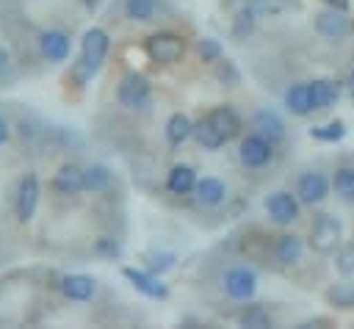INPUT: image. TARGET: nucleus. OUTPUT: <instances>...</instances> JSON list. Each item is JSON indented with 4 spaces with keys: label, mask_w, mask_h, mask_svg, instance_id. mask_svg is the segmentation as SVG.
Listing matches in <instances>:
<instances>
[{
    "label": "nucleus",
    "mask_w": 354,
    "mask_h": 329,
    "mask_svg": "<svg viewBox=\"0 0 354 329\" xmlns=\"http://www.w3.org/2000/svg\"><path fill=\"white\" fill-rule=\"evenodd\" d=\"M108 50H111V36L105 28L100 25H91L86 28L83 39H80V53L77 58L72 61L69 66V77L75 86H86L97 77V72L102 69L105 58H108Z\"/></svg>",
    "instance_id": "f257e3e1"
},
{
    "label": "nucleus",
    "mask_w": 354,
    "mask_h": 329,
    "mask_svg": "<svg viewBox=\"0 0 354 329\" xmlns=\"http://www.w3.org/2000/svg\"><path fill=\"white\" fill-rule=\"evenodd\" d=\"M144 53L155 64H177L185 55V39L171 30H158L144 39Z\"/></svg>",
    "instance_id": "f03ea898"
},
{
    "label": "nucleus",
    "mask_w": 354,
    "mask_h": 329,
    "mask_svg": "<svg viewBox=\"0 0 354 329\" xmlns=\"http://www.w3.org/2000/svg\"><path fill=\"white\" fill-rule=\"evenodd\" d=\"M116 102L127 111H144L152 102V86L141 72H124L116 86Z\"/></svg>",
    "instance_id": "7ed1b4c3"
},
{
    "label": "nucleus",
    "mask_w": 354,
    "mask_h": 329,
    "mask_svg": "<svg viewBox=\"0 0 354 329\" xmlns=\"http://www.w3.org/2000/svg\"><path fill=\"white\" fill-rule=\"evenodd\" d=\"M274 152H277V144H271L268 138H263L260 133H249L238 141V160L243 169L249 171H257V169H266L271 160H274Z\"/></svg>",
    "instance_id": "20e7f679"
},
{
    "label": "nucleus",
    "mask_w": 354,
    "mask_h": 329,
    "mask_svg": "<svg viewBox=\"0 0 354 329\" xmlns=\"http://www.w3.org/2000/svg\"><path fill=\"white\" fill-rule=\"evenodd\" d=\"M263 207H266L268 221L277 224V227H290V224L299 221V216H301V199L296 196V191L290 194V191H285V188L271 191V194L266 196Z\"/></svg>",
    "instance_id": "39448f33"
},
{
    "label": "nucleus",
    "mask_w": 354,
    "mask_h": 329,
    "mask_svg": "<svg viewBox=\"0 0 354 329\" xmlns=\"http://www.w3.org/2000/svg\"><path fill=\"white\" fill-rule=\"evenodd\" d=\"M340 241H343L340 218L332 216V213H318L313 218V227H310V246H313V252L329 254V252H335L340 246Z\"/></svg>",
    "instance_id": "423d86ee"
},
{
    "label": "nucleus",
    "mask_w": 354,
    "mask_h": 329,
    "mask_svg": "<svg viewBox=\"0 0 354 329\" xmlns=\"http://www.w3.org/2000/svg\"><path fill=\"white\" fill-rule=\"evenodd\" d=\"M221 290L232 301H252V296L257 290V274L249 265H232L221 276Z\"/></svg>",
    "instance_id": "0eeeda50"
},
{
    "label": "nucleus",
    "mask_w": 354,
    "mask_h": 329,
    "mask_svg": "<svg viewBox=\"0 0 354 329\" xmlns=\"http://www.w3.org/2000/svg\"><path fill=\"white\" fill-rule=\"evenodd\" d=\"M39 196H41V185H39V177L33 171H25L17 182V196H14V213H17V221L19 224H28L33 216H36V207H39Z\"/></svg>",
    "instance_id": "6e6552de"
},
{
    "label": "nucleus",
    "mask_w": 354,
    "mask_h": 329,
    "mask_svg": "<svg viewBox=\"0 0 354 329\" xmlns=\"http://www.w3.org/2000/svg\"><path fill=\"white\" fill-rule=\"evenodd\" d=\"M296 196L301 199V205H321L326 202L329 191H332V177H326L321 169H310V171H301L299 180H296Z\"/></svg>",
    "instance_id": "1a4fd4ad"
},
{
    "label": "nucleus",
    "mask_w": 354,
    "mask_h": 329,
    "mask_svg": "<svg viewBox=\"0 0 354 329\" xmlns=\"http://www.w3.org/2000/svg\"><path fill=\"white\" fill-rule=\"evenodd\" d=\"M313 25H315V33L321 39H326V41H343L354 30V22L346 17V11L329 8V6H326V11H318L315 14V22Z\"/></svg>",
    "instance_id": "9d476101"
},
{
    "label": "nucleus",
    "mask_w": 354,
    "mask_h": 329,
    "mask_svg": "<svg viewBox=\"0 0 354 329\" xmlns=\"http://www.w3.org/2000/svg\"><path fill=\"white\" fill-rule=\"evenodd\" d=\"M122 276L147 299H155V301H166L169 299V288L166 282H160L158 274L147 271V268H133V265H124L122 268Z\"/></svg>",
    "instance_id": "9b49d317"
},
{
    "label": "nucleus",
    "mask_w": 354,
    "mask_h": 329,
    "mask_svg": "<svg viewBox=\"0 0 354 329\" xmlns=\"http://www.w3.org/2000/svg\"><path fill=\"white\" fill-rule=\"evenodd\" d=\"M39 50L47 64H64L72 55V39L58 28H47L39 33Z\"/></svg>",
    "instance_id": "f8f14e48"
},
{
    "label": "nucleus",
    "mask_w": 354,
    "mask_h": 329,
    "mask_svg": "<svg viewBox=\"0 0 354 329\" xmlns=\"http://www.w3.org/2000/svg\"><path fill=\"white\" fill-rule=\"evenodd\" d=\"M58 290H61L64 299L77 301V304H86L97 293V279L91 274H64L58 279Z\"/></svg>",
    "instance_id": "ddd939ff"
},
{
    "label": "nucleus",
    "mask_w": 354,
    "mask_h": 329,
    "mask_svg": "<svg viewBox=\"0 0 354 329\" xmlns=\"http://www.w3.org/2000/svg\"><path fill=\"white\" fill-rule=\"evenodd\" d=\"M249 127H252L254 133H260L263 138H268L271 144H282V141H285V133H288L285 119H282L277 111H271V108H260V111H254Z\"/></svg>",
    "instance_id": "4468645a"
},
{
    "label": "nucleus",
    "mask_w": 354,
    "mask_h": 329,
    "mask_svg": "<svg viewBox=\"0 0 354 329\" xmlns=\"http://www.w3.org/2000/svg\"><path fill=\"white\" fill-rule=\"evenodd\" d=\"M304 249H307V243H304L301 235H296V232H282V235L274 238L271 254H274V260H277L279 265H299L301 257H304Z\"/></svg>",
    "instance_id": "2eb2a0df"
},
{
    "label": "nucleus",
    "mask_w": 354,
    "mask_h": 329,
    "mask_svg": "<svg viewBox=\"0 0 354 329\" xmlns=\"http://www.w3.org/2000/svg\"><path fill=\"white\" fill-rule=\"evenodd\" d=\"M282 102H285V111H288V113H293V116H299V119L310 116V113L315 111V108H313L310 80H296V83H290V86L285 88Z\"/></svg>",
    "instance_id": "dca6fc26"
},
{
    "label": "nucleus",
    "mask_w": 354,
    "mask_h": 329,
    "mask_svg": "<svg viewBox=\"0 0 354 329\" xmlns=\"http://www.w3.org/2000/svg\"><path fill=\"white\" fill-rule=\"evenodd\" d=\"M194 196L202 207H218L227 202V182L213 177V174H205L196 180V188H194Z\"/></svg>",
    "instance_id": "f3484780"
},
{
    "label": "nucleus",
    "mask_w": 354,
    "mask_h": 329,
    "mask_svg": "<svg viewBox=\"0 0 354 329\" xmlns=\"http://www.w3.org/2000/svg\"><path fill=\"white\" fill-rule=\"evenodd\" d=\"M50 188H53L55 194H61V196H75V194H80V191H83V169L75 166V163L58 166V171H55L53 180H50Z\"/></svg>",
    "instance_id": "a211bd4d"
},
{
    "label": "nucleus",
    "mask_w": 354,
    "mask_h": 329,
    "mask_svg": "<svg viewBox=\"0 0 354 329\" xmlns=\"http://www.w3.org/2000/svg\"><path fill=\"white\" fill-rule=\"evenodd\" d=\"M196 180H199L196 171L188 163H174L166 171V191L174 194V196H188V194H194Z\"/></svg>",
    "instance_id": "6ab92c4d"
},
{
    "label": "nucleus",
    "mask_w": 354,
    "mask_h": 329,
    "mask_svg": "<svg viewBox=\"0 0 354 329\" xmlns=\"http://www.w3.org/2000/svg\"><path fill=\"white\" fill-rule=\"evenodd\" d=\"M207 119L213 122V127L227 138V141H232L238 133H241V116H238V111L232 108V105H216V108H210L207 111Z\"/></svg>",
    "instance_id": "aec40b11"
},
{
    "label": "nucleus",
    "mask_w": 354,
    "mask_h": 329,
    "mask_svg": "<svg viewBox=\"0 0 354 329\" xmlns=\"http://www.w3.org/2000/svg\"><path fill=\"white\" fill-rule=\"evenodd\" d=\"M310 91H313V108L315 111H326L340 100V80L315 77V80H310Z\"/></svg>",
    "instance_id": "412c9836"
},
{
    "label": "nucleus",
    "mask_w": 354,
    "mask_h": 329,
    "mask_svg": "<svg viewBox=\"0 0 354 329\" xmlns=\"http://www.w3.org/2000/svg\"><path fill=\"white\" fill-rule=\"evenodd\" d=\"M191 135H194V122H191L185 113L174 111V113L166 119V124H163V138H166L171 147H180V144H185Z\"/></svg>",
    "instance_id": "4be33fe9"
},
{
    "label": "nucleus",
    "mask_w": 354,
    "mask_h": 329,
    "mask_svg": "<svg viewBox=\"0 0 354 329\" xmlns=\"http://www.w3.org/2000/svg\"><path fill=\"white\" fill-rule=\"evenodd\" d=\"M113 182V171L105 163H91L83 169V191L86 194H102Z\"/></svg>",
    "instance_id": "5701e85b"
},
{
    "label": "nucleus",
    "mask_w": 354,
    "mask_h": 329,
    "mask_svg": "<svg viewBox=\"0 0 354 329\" xmlns=\"http://www.w3.org/2000/svg\"><path fill=\"white\" fill-rule=\"evenodd\" d=\"M238 323L246 329H268V326H274V315L266 304L252 301V304H243V310L238 312Z\"/></svg>",
    "instance_id": "b1692460"
},
{
    "label": "nucleus",
    "mask_w": 354,
    "mask_h": 329,
    "mask_svg": "<svg viewBox=\"0 0 354 329\" xmlns=\"http://www.w3.org/2000/svg\"><path fill=\"white\" fill-rule=\"evenodd\" d=\"M324 299H326V304H332L337 310H351L354 307V279L351 276H343V279L332 282L324 290Z\"/></svg>",
    "instance_id": "393cba45"
},
{
    "label": "nucleus",
    "mask_w": 354,
    "mask_h": 329,
    "mask_svg": "<svg viewBox=\"0 0 354 329\" xmlns=\"http://www.w3.org/2000/svg\"><path fill=\"white\" fill-rule=\"evenodd\" d=\"M202 149H210V152H216V149H221L224 144H230L216 127H213V122L205 116V119H199V122H194V135H191Z\"/></svg>",
    "instance_id": "a878e982"
},
{
    "label": "nucleus",
    "mask_w": 354,
    "mask_h": 329,
    "mask_svg": "<svg viewBox=\"0 0 354 329\" xmlns=\"http://www.w3.org/2000/svg\"><path fill=\"white\" fill-rule=\"evenodd\" d=\"M160 14V0H124V17L133 22H152Z\"/></svg>",
    "instance_id": "bb28decb"
},
{
    "label": "nucleus",
    "mask_w": 354,
    "mask_h": 329,
    "mask_svg": "<svg viewBox=\"0 0 354 329\" xmlns=\"http://www.w3.org/2000/svg\"><path fill=\"white\" fill-rule=\"evenodd\" d=\"M332 191L337 199L343 202H354V166L351 163H343L335 169L332 174Z\"/></svg>",
    "instance_id": "cd10ccee"
},
{
    "label": "nucleus",
    "mask_w": 354,
    "mask_h": 329,
    "mask_svg": "<svg viewBox=\"0 0 354 329\" xmlns=\"http://www.w3.org/2000/svg\"><path fill=\"white\" fill-rule=\"evenodd\" d=\"M257 19H260V17L243 3V6L235 11V17H232V28H230L232 39H246V36H252L254 28H257Z\"/></svg>",
    "instance_id": "c85d7f7f"
},
{
    "label": "nucleus",
    "mask_w": 354,
    "mask_h": 329,
    "mask_svg": "<svg viewBox=\"0 0 354 329\" xmlns=\"http://www.w3.org/2000/svg\"><path fill=\"white\" fill-rule=\"evenodd\" d=\"M346 135V122L343 119H332L326 124H318V127H310V138L315 141H324V144H335Z\"/></svg>",
    "instance_id": "c756f323"
},
{
    "label": "nucleus",
    "mask_w": 354,
    "mask_h": 329,
    "mask_svg": "<svg viewBox=\"0 0 354 329\" xmlns=\"http://www.w3.org/2000/svg\"><path fill=\"white\" fill-rule=\"evenodd\" d=\"M196 55H199L202 64H216L218 58H224V47H221L218 39H213V36H202V39L196 41Z\"/></svg>",
    "instance_id": "7c9ffc66"
},
{
    "label": "nucleus",
    "mask_w": 354,
    "mask_h": 329,
    "mask_svg": "<svg viewBox=\"0 0 354 329\" xmlns=\"http://www.w3.org/2000/svg\"><path fill=\"white\" fill-rule=\"evenodd\" d=\"M91 252H94L97 257H105V260H116V257L122 254V243H119V238H113V235H100V238H94V243H91Z\"/></svg>",
    "instance_id": "2f4dec72"
},
{
    "label": "nucleus",
    "mask_w": 354,
    "mask_h": 329,
    "mask_svg": "<svg viewBox=\"0 0 354 329\" xmlns=\"http://www.w3.org/2000/svg\"><path fill=\"white\" fill-rule=\"evenodd\" d=\"M144 260H147V271L163 276V271H169V268L174 265L177 254H174V252H147Z\"/></svg>",
    "instance_id": "473e14b6"
},
{
    "label": "nucleus",
    "mask_w": 354,
    "mask_h": 329,
    "mask_svg": "<svg viewBox=\"0 0 354 329\" xmlns=\"http://www.w3.org/2000/svg\"><path fill=\"white\" fill-rule=\"evenodd\" d=\"M216 80L221 86H238L241 83V72L230 58H218L216 61Z\"/></svg>",
    "instance_id": "72a5a7b5"
},
{
    "label": "nucleus",
    "mask_w": 354,
    "mask_h": 329,
    "mask_svg": "<svg viewBox=\"0 0 354 329\" xmlns=\"http://www.w3.org/2000/svg\"><path fill=\"white\" fill-rule=\"evenodd\" d=\"M337 271L343 276H351L354 274V243H348L346 249L337 252Z\"/></svg>",
    "instance_id": "f704fd0d"
},
{
    "label": "nucleus",
    "mask_w": 354,
    "mask_h": 329,
    "mask_svg": "<svg viewBox=\"0 0 354 329\" xmlns=\"http://www.w3.org/2000/svg\"><path fill=\"white\" fill-rule=\"evenodd\" d=\"M246 6L257 14V17H277L279 14V6L274 0H246Z\"/></svg>",
    "instance_id": "c9c22d12"
},
{
    "label": "nucleus",
    "mask_w": 354,
    "mask_h": 329,
    "mask_svg": "<svg viewBox=\"0 0 354 329\" xmlns=\"http://www.w3.org/2000/svg\"><path fill=\"white\" fill-rule=\"evenodd\" d=\"M8 69H11V55H8L6 47H0V77H3Z\"/></svg>",
    "instance_id": "e433bc0d"
},
{
    "label": "nucleus",
    "mask_w": 354,
    "mask_h": 329,
    "mask_svg": "<svg viewBox=\"0 0 354 329\" xmlns=\"http://www.w3.org/2000/svg\"><path fill=\"white\" fill-rule=\"evenodd\" d=\"M8 138H11V127H8V122L0 116V147H3Z\"/></svg>",
    "instance_id": "4c0bfd02"
},
{
    "label": "nucleus",
    "mask_w": 354,
    "mask_h": 329,
    "mask_svg": "<svg viewBox=\"0 0 354 329\" xmlns=\"http://www.w3.org/2000/svg\"><path fill=\"white\" fill-rule=\"evenodd\" d=\"M321 3H326L329 8H340V11H348L351 6V0H321Z\"/></svg>",
    "instance_id": "58836bf2"
},
{
    "label": "nucleus",
    "mask_w": 354,
    "mask_h": 329,
    "mask_svg": "<svg viewBox=\"0 0 354 329\" xmlns=\"http://www.w3.org/2000/svg\"><path fill=\"white\" fill-rule=\"evenodd\" d=\"M346 91H348V97L354 100V69H351L348 77H346Z\"/></svg>",
    "instance_id": "ea45409f"
},
{
    "label": "nucleus",
    "mask_w": 354,
    "mask_h": 329,
    "mask_svg": "<svg viewBox=\"0 0 354 329\" xmlns=\"http://www.w3.org/2000/svg\"><path fill=\"white\" fill-rule=\"evenodd\" d=\"M102 0H83V6L88 8V11H97V6H100Z\"/></svg>",
    "instance_id": "a19ab883"
}]
</instances>
